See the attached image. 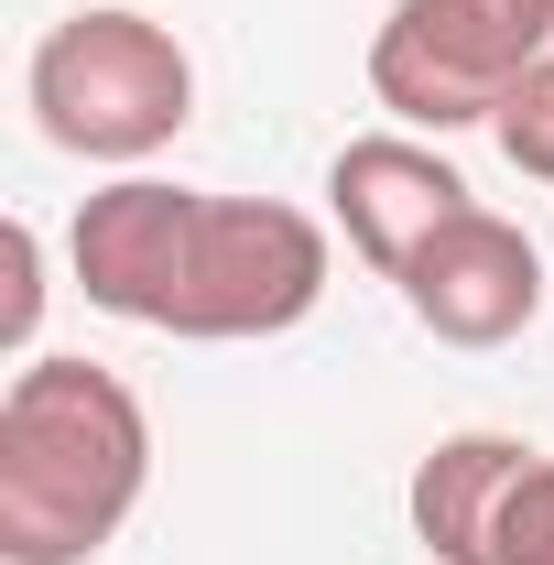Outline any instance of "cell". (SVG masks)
Masks as SVG:
<instances>
[{
    "mask_svg": "<svg viewBox=\"0 0 554 565\" xmlns=\"http://www.w3.org/2000/svg\"><path fill=\"white\" fill-rule=\"evenodd\" d=\"M152 490V414L98 359H22L0 392V565H87Z\"/></svg>",
    "mask_w": 554,
    "mask_h": 565,
    "instance_id": "6da1fadb",
    "label": "cell"
},
{
    "mask_svg": "<svg viewBox=\"0 0 554 565\" xmlns=\"http://www.w3.org/2000/svg\"><path fill=\"white\" fill-rule=\"evenodd\" d=\"M33 120L55 152L87 163H141L196 120V66L152 11H66L33 44Z\"/></svg>",
    "mask_w": 554,
    "mask_h": 565,
    "instance_id": "7a4b0ae2",
    "label": "cell"
},
{
    "mask_svg": "<svg viewBox=\"0 0 554 565\" xmlns=\"http://www.w3.org/2000/svg\"><path fill=\"white\" fill-rule=\"evenodd\" d=\"M327 207H338L348 250H359L370 273L403 282L414 250L446 228V217H468L479 196H468V174H457L424 131H370V141H348L338 163H327Z\"/></svg>",
    "mask_w": 554,
    "mask_h": 565,
    "instance_id": "52a82bcc",
    "label": "cell"
},
{
    "mask_svg": "<svg viewBox=\"0 0 554 565\" xmlns=\"http://www.w3.org/2000/svg\"><path fill=\"white\" fill-rule=\"evenodd\" d=\"M185 239H196V185L163 174H120L76 207V294L120 327H174V282H185Z\"/></svg>",
    "mask_w": 554,
    "mask_h": 565,
    "instance_id": "8992f818",
    "label": "cell"
},
{
    "mask_svg": "<svg viewBox=\"0 0 554 565\" xmlns=\"http://www.w3.org/2000/svg\"><path fill=\"white\" fill-rule=\"evenodd\" d=\"M403 305H414L424 338H446V349H511V338L544 316V250L500 207H468V217H446L414 250Z\"/></svg>",
    "mask_w": 554,
    "mask_h": 565,
    "instance_id": "5b68a950",
    "label": "cell"
},
{
    "mask_svg": "<svg viewBox=\"0 0 554 565\" xmlns=\"http://www.w3.org/2000/svg\"><path fill=\"white\" fill-rule=\"evenodd\" d=\"M327 305V228L283 196H196L163 338H283Z\"/></svg>",
    "mask_w": 554,
    "mask_h": 565,
    "instance_id": "277c9868",
    "label": "cell"
},
{
    "mask_svg": "<svg viewBox=\"0 0 554 565\" xmlns=\"http://www.w3.org/2000/svg\"><path fill=\"white\" fill-rule=\"evenodd\" d=\"M554 0H392V22L370 33V98L403 131H479L522 66L544 55Z\"/></svg>",
    "mask_w": 554,
    "mask_h": 565,
    "instance_id": "3957f363",
    "label": "cell"
},
{
    "mask_svg": "<svg viewBox=\"0 0 554 565\" xmlns=\"http://www.w3.org/2000/svg\"><path fill=\"white\" fill-rule=\"evenodd\" d=\"M533 446L522 435H446L414 468V533L435 565H500V511L522 490Z\"/></svg>",
    "mask_w": 554,
    "mask_h": 565,
    "instance_id": "ba28073f",
    "label": "cell"
},
{
    "mask_svg": "<svg viewBox=\"0 0 554 565\" xmlns=\"http://www.w3.org/2000/svg\"><path fill=\"white\" fill-rule=\"evenodd\" d=\"M500 152H511V174H533V185H554V33H544V55L522 66V87L500 98Z\"/></svg>",
    "mask_w": 554,
    "mask_h": 565,
    "instance_id": "9c48e42d",
    "label": "cell"
},
{
    "mask_svg": "<svg viewBox=\"0 0 554 565\" xmlns=\"http://www.w3.org/2000/svg\"><path fill=\"white\" fill-rule=\"evenodd\" d=\"M0 250H11V305H0V338H11V349H33V316H44V239L11 217V239H0Z\"/></svg>",
    "mask_w": 554,
    "mask_h": 565,
    "instance_id": "8fae6325",
    "label": "cell"
},
{
    "mask_svg": "<svg viewBox=\"0 0 554 565\" xmlns=\"http://www.w3.org/2000/svg\"><path fill=\"white\" fill-rule=\"evenodd\" d=\"M500 565H554V457H533L500 511Z\"/></svg>",
    "mask_w": 554,
    "mask_h": 565,
    "instance_id": "30bf717a",
    "label": "cell"
}]
</instances>
